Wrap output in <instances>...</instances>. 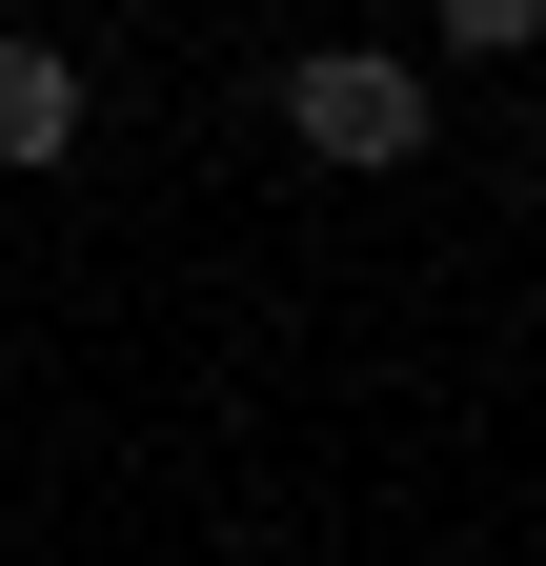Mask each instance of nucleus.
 <instances>
[{
    "instance_id": "obj_1",
    "label": "nucleus",
    "mask_w": 546,
    "mask_h": 566,
    "mask_svg": "<svg viewBox=\"0 0 546 566\" xmlns=\"http://www.w3.org/2000/svg\"><path fill=\"white\" fill-rule=\"evenodd\" d=\"M284 122L324 142V163H405V142H426V82H405V61H304Z\"/></svg>"
},
{
    "instance_id": "obj_2",
    "label": "nucleus",
    "mask_w": 546,
    "mask_h": 566,
    "mask_svg": "<svg viewBox=\"0 0 546 566\" xmlns=\"http://www.w3.org/2000/svg\"><path fill=\"white\" fill-rule=\"evenodd\" d=\"M61 142H82V82L41 41H0V163H61Z\"/></svg>"
},
{
    "instance_id": "obj_3",
    "label": "nucleus",
    "mask_w": 546,
    "mask_h": 566,
    "mask_svg": "<svg viewBox=\"0 0 546 566\" xmlns=\"http://www.w3.org/2000/svg\"><path fill=\"white\" fill-rule=\"evenodd\" d=\"M445 41H486V61H506V41H526V0H445Z\"/></svg>"
}]
</instances>
